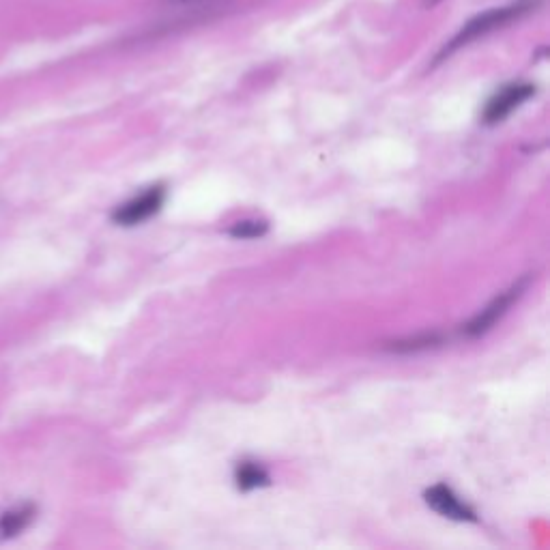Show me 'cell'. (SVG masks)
I'll list each match as a JSON object with an SVG mask.
<instances>
[{
  "instance_id": "8",
  "label": "cell",
  "mask_w": 550,
  "mask_h": 550,
  "mask_svg": "<svg viewBox=\"0 0 550 550\" xmlns=\"http://www.w3.org/2000/svg\"><path fill=\"white\" fill-rule=\"evenodd\" d=\"M443 342H445V338L441 334H422V336H415V338H404V340L389 342L385 349L394 351V353H417V351L434 349V346H441Z\"/></svg>"
},
{
  "instance_id": "10",
  "label": "cell",
  "mask_w": 550,
  "mask_h": 550,
  "mask_svg": "<svg viewBox=\"0 0 550 550\" xmlns=\"http://www.w3.org/2000/svg\"><path fill=\"white\" fill-rule=\"evenodd\" d=\"M170 7H198V5H211L215 0H164Z\"/></svg>"
},
{
  "instance_id": "5",
  "label": "cell",
  "mask_w": 550,
  "mask_h": 550,
  "mask_svg": "<svg viewBox=\"0 0 550 550\" xmlns=\"http://www.w3.org/2000/svg\"><path fill=\"white\" fill-rule=\"evenodd\" d=\"M424 499L434 512L445 516V518L458 520V523H477V514L469 508L465 501H460V497L450 486H445V484L432 486L424 492Z\"/></svg>"
},
{
  "instance_id": "4",
  "label": "cell",
  "mask_w": 550,
  "mask_h": 550,
  "mask_svg": "<svg viewBox=\"0 0 550 550\" xmlns=\"http://www.w3.org/2000/svg\"><path fill=\"white\" fill-rule=\"evenodd\" d=\"M535 95V86L527 82H514L503 86L501 91L490 97V101L484 108V123L486 125H497L503 119H508L510 114L525 104L527 99Z\"/></svg>"
},
{
  "instance_id": "2",
  "label": "cell",
  "mask_w": 550,
  "mask_h": 550,
  "mask_svg": "<svg viewBox=\"0 0 550 550\" xmlns=\"http://www.w3.org/2000/svg\"><path fill=\"white\" fill-rule=\"evenodd\" d=\"M164 202H166V187L153 185L149 190H144L140 196L127 200L125 205L117 207V211L112 213V222L119 226H138L162 211Z\"/></svg>"
},
{
  "instance_id": "3",
  "label": "cell",
  "mask_w": 550,
  "mask_h": 550,
  "mask_svg": "<svg viewBox=\"0 0 550 550\" xmlns=\"http://www.w3.org/2000/svg\"><path fill=\"white\" fill-rule=\"evenodd\" d=\"M527 282H529V278L518 280L512 288H508V291L497 295L480 314H475L471 318V321L465 327H462V334H465L467 338H480V336H484L486 331H490L492 325H495L499 321V318H503L505 312H508L512 308V303L520 295H523Z\"/></svg>"
},
{
  "instance_id": "1",
  "label": "cell",
  "mask_w": 550,
  "mask_h": 550,
  "mask_svg": "<svg viewBox=\"0 0 550 550\" xmlns=\"http://www.w3.org/2000/svg\"><path fill=\"white\" fill-rule=\"evenodd\" d=\"M529 9H533L531 5H527L525 0H520L518 5H512V7H501V9H490L486 13H482V16H477L473 18L465 28H462V31L454 37V41L450 43V46H447L443 50V54L439 56V59H443L445 54H452L454 50L462 48V46H467L469 41L477 39V37H482V35H488L490 31H495V28L499 26H505V24H510L512 20L520 18L523 16V13H527Z\"/></svg>"
},
{
  "instance_id": "6",
  "label": "cell",
  "mask_w": 550,
  "mask_h": 550,
  "mask_svg": "<svg viewBox=\"0 0 550 550\" xmlns=\"http://www.w3.org/2000/svg\"><path fill=\"white\" fill-rule=\"evenodd\" d=\"M235 482L239 490L250 492L256 488L269 486L271 477L263 465H258V462H252V460H243L235 469Z\"/></svg>"
},
{
  "instance_id": "9",
  "label": "cell",
  "mask_w": 550,
  "mask_h": 550,
  "mask_svg": "<svg viewBox=\"0 0 550 550\" xmlns=\"http://www.w3.org/2000/svg\"><path fill=\"white\" fill-rule=\"evenodd\" d=\"M267 230H269V224L263 220H243L233 224V228L228 230V235L235 239H260L267 235Z\"/></svg>"
},
{
  "instance_id": "7",
  "label": "cell",
  "mask_w": 550,
  "mask_h": 550,
  "mask_svg": "<svg viewBox=\"0 0 550 550\" xmlns=\"http://www.w3.org/2000/svg\"><path fill=\"white\" fill-rule=\"evenodd\" d=\"M35 518V508L33 505H20L16 510H9L3 516H0V538H16V535L31 525V520Z\"/></svg>"
}]
</instances>
